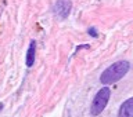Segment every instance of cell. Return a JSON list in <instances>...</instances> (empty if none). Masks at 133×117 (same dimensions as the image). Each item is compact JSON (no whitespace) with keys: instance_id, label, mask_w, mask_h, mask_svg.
Segmentation results:
<instances>
[{"instance_id":"obj_6","label":"cell","mask_w":133,"mask_h":117,"mask_svg":"<svg viewBox=\"0 0 133 117\" xmlns=\"http://www.w3.org/2000/svg\"><path fill=\"white\" fill-rule=\"evenodd\" d=\"M87 33H89L90 36H93V37H97V36H98V32H97V29H96V28H93V26L87 29Z\"/></svg>"},{"instance_id":"obj_1","label":"cell","mask_w":133,"mask_h":117,"mask_svg":"<svg viewBox=\"0 0 133 117\" xmlns=\"http://www.w3.org/2000/svg\"><path fill=\"white\" fill-rule=\"evenodd\" d=\"M129 68H130V65H129L128 61H118L115 62V64H112L111 66H108V68L104 70L101 73V76H100V81L103 83V84H112V83H116L118 80H121L125 74L129 72Z\"/></svg>"},{"instance_id":"obj_5","label":"cell","mask_w":133,"mask_h":117,"mask_svg":"<svg viewBox=\"0 0 133 117\" xmlns=\"http://www.w3.org/2000/svg\"><path fill=\"white\" fill-rule=\"evenodd\" d=\"M35 54H36V41L31 40L28 51H26V61H25L28 68H31V66H33V64H35Z\"/></svg>"},{"instance_id":"obj_3","label":"cell","mask_w":133,"mask_h":117,"mask_svg":"<svg viewBox=\"0 0 133 117\" xmlns=\"http://www.w3.org/2000/svg\"><path fill=\"white\" fill-rule=\"evenodd\" d=\"M72 10V2L71 0H57L54 4V12L60 19H65Z\"/></svg>"},{"instance_id":"obj_2","label":"cell","mask_w":133,"mask_h":117,"mask_svg":"<svg viewBox=\"0 0 133 117\" xmlns=\"http://www.w3.org/2000/svg\"><path fill=\"white\" fill-rule=\"evenodd\" d=\"M110 97H111V90L108 88V87H103V88L96 94L93 102H91L90 113L93 116H98L104 109H105L107 103L110 101Z\"/></svg>"},{"instance_id":"obj_4","label":"cell","mask_w":133,"mask_h":117,"mask_svg":"<svg viewBox=\"0 0 133 117\" xmlns=\"http://www.w3.org/2000/svg\"><path fill=\"white\" fill-rule=\"evenodd\" d=\"M118 117H133V98H129L121 105Z\"/></svg>"},{"instance_id":"obj_7","label":"cell","mask_w":133,"mask_h":117,"mask_svg":"<svg viewBox=\"0 0 133 117\" xmlns=\"http://www.w3.org/2000/svg\"><path fill=\"white\" fill-rule=\"evenodd\" d=\"M2 107H3V103H0V110H2Z\"/></svg>"}]
</instances>
